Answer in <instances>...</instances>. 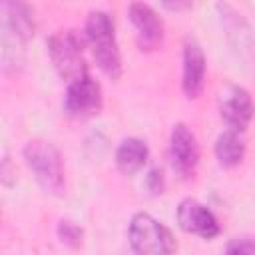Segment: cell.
<instances>
[{
    "label": "cell",
    "instance_id": "obj_1",
    "mask_svg": "<svg viewBox=\"0 0 255 255\" xmlns=\"http://www.w3.org/2000/svg\"><path fill=\"white\" fill-rule=\"evenodd\" d=\"M84 38L100 72L114 82L120 80L124 66H122V54L112 16L104 10H92L86 16Z\"/></svg>",
    "mask_w": 255,
    "mask_h": 255
},
{
    "label": "cell",
    "instance_id": "obj_2",
    "mask_svg": "<svg viewBox=\"0 0 255 255\" xmlns=\"http://www.w3.org/2000/svg\"><path fill=\"white\" fill-rule=\"evenodd\" d=\"M2 14V64L10 66L22 62L26 42L36 32V16L26 0H0Z\"/></svg>",
    "mask_w": 255,
    "mask_h": 255
},
{
    "label": "cell",
    "instance_id": "obj_3",
    "mask_svg": "<svg viewBox=\"0 0 255 255\" xmlns=\"http://www.w3.org/2000/svg\"><path fill=\"white\" fill-rule=\"evenodd\" d=\"M22 157L44 193L56 197L64 193L66 189L64 159L60 149L52 141L40 137L26 141L22 147Z\"/></svg>",
    "mask_w": 255,
    "mask_h": 255
},
{
    "label": "cell",
    "instance_id": "obj_4",
    "mask_svg": "<svg viewBox=\"0 0 255 255\" xmlns=\"http://www.w3.org/2000/svg\"><path fill=\"white\" fill-rule=\"evenodd\" d=\"M46 46L54 70L66 84L88 74V64L84 58V34H78L74 28L58 30L48 38Z\"/></svg>",
    "mask_w": 255,
    "mask_h": 255
},
{
    "label": "cell",
    "instance_id": "obj_5",
    "mask_svg": "<svg viewBox=\"0 0 255 255\" xmlns=\"http://www.w3.org/2000/svg\"><path fill=\"white\" fill-rule=\"evenodd\" d=\"M129 247L135 253H153L167 255L177 249V241L169 227H165L159 219L145 211H137L131 215L128 225Z\"/></svg>",
    "mask_w": 255,
    "mask_h": 255
},
{
    "label": "cell",
    "instance_id": "obj_6",
    "mask_svg": "<svg viewBox=\"0 0 255 255\" xmlns=\"http://www.w3.org/2000/svg\"><path fill=\"white\" fill-rule=\"evenodd\" d=\"M102 106H104L102 86L90 74L68 82L64 94V110L68 116L86 120L98 116L102 112Z\"/></svg>",
    "mask_w": 255,
    "mask_h": 255
},
{
    "label": "cell",
    "instance_id": "obj_7",
    "mask_svg": "<svg viewBox=\"0 0 255 255\" xmlns=\"http://www.w3.org/2000/svg\"><path fill=\"white\" fill-rule=\"evenodd\" d=\"M167 157L173 171L183 179H189L195 175V169L199 165V143L187 124L179 122L171 128Z\"/></svg>",
    "mask_w": 255,
    "mask_h": 255
},
{
    "label": "cell",
    "instance_id": "obj_8",
    "mask_svg": "<svg viewBox=\"0 0 255 255\" xmlns=\"http://www.w3.org/2000/svg\"><path fill=\"white\" fill-rule=\"evenodd\" d=\"M175 219L181 231L189 235H197L199 239H205V241L215 239L221 233V225L213 215V211L193 197H185L179 201Z\"/></svg>",
    "mask_w": 255,
    "mask_h": 255
},
{
    "label": "cell",
    "instance_id": "obj_9",
    "mask_svg": "<svg viewBox=\"0 0 255 255\" xmlns=\"http://www.w3.org/2000/svg\"><path fill=\"white\" fill-rule=\"evenodd\" d=\"M219 116L229 129H237L245 133L247 126L255 116L251 94L237 84L225 86V90L219 94Z\"/></svg>",
    "mask_w": 255,
    "mask_h": 255
},
{
    "label": "cell",
    "instance_id": "obj_10",
    "mask_svg": "<svg viewBox=\"0 0 255 255\" xmlns=\"http://www.w3.org/2000/svg\"><path fill=\"white\" fill-rule=\"evenodd\" d=\"M128 18L135 30V38H137V46L145 52L157 50L163 44V20L157 16V12L139 0H133L128 8Z\"/></svg>",
    "mask_w": 255,
    "mask_h": 255
},
{
    "label": "cell",
    "instance_id": "obj_11",
    "mask_svg": "<svg viewBox=\"0 0 255 255\" xmlns=\"http://www.w3.org/2000/svg\"><path fill=\"white\" fill-rule=\"evenodd\" d=\"M205 70H207V60L201 46L193 38H187L183 44V60H181V90L185 98L189 100L199 98L205 86Z\"/></svg>",
    "mask_w": 255,
    "mask_h": 255
},
{
    "label": "cell",
    "instance_id": "obj_12",
    "mask_svg": "<svg viewBox=\"0 0 255 255\" xmlns=\"http://www.w3.org/2000/svg\"><path fill=\"white\" fill-rule=\"evenodd\" d=\"M114 159H116V167L120 169V173L131 177V175H135L147 163V159H149V147L139 137H126L116 147Z\"/></svg>",
    "mask_w": 255,
    "mask_h": 255
},
{
    "label": "cell",
    "instance_id": "obj_13",
    "mask_svg": "<svg viewBox=\"0 0 255 255\" xmlns=\"http://www.w3.org/2000/svg\"><path fill=\"white\" fill-rule=\"evenodd\" d=\"M245 151H247V143H245L243 131L229 129V128L217 135L215 145H213L215 159H217V163H219L221 167H225V169L237 167V165L243 161Z\"/></svg>",
    "mask_w": 255,
    "mask_h": 255
},
{
    "label": "cell",
    "instance_id": "obj_14",
    "mask_svg": "<svg viewBox=\"0 0 255 255\" xmlns=\"http://www.w3.org/2000/svg\"><path fill=\"white\" fill-rule=\"evenodd\" d=\"M56 233H58L60 243L70 247V249H78L84 243V229L80 225H76L74 221H70V219H60Z\"/></svg>",
    "mask_w": 255,
    "mask_h": 255
},
{
    "label": "cell",
    "instance_id": "obj_15",
    "mask_svg": "<svg viewBox=\"0 0 255 255\" xmlns=\"http://www.w3.org/2000/svg\"><path fill=\"white\" fill-rule=\"evenodd\" d=\"M145 185L151 193H163V187H165V177H163V169L161 167H151L145 175Z\"/></svg>",
    "mask_w": 255,
    "mask_h": 255
},
{
    "label": "cell",
    "instance_id": "obj_16",
    "mask_svg": "<svg viewBox=\"0 0 255 255\" xmlns=\"http://www.w3.org/2000/svg\"><path fill=\"white\" fill-rule=\"evenodd\" d=\"M227 253H255V239L249 237H237L231 239L225 247Z\"/></svg>",
    "mask_w": 255,
    "mask_h": 255
},
{
    "label": "cell",
    "instance_id": "obj_17",
    "mask_svg": "<svg viewBox=\"0 0 255 255\" xmlns=\"http://www.w3.org/2000/svg\"><path fill=\"white\" fill-rule=\"evenodd\" d=\"M159 2L169 12H185L193 6V0H159Z\"/></svg>",
    "mask_w": 255,
    "mask_h": 255
}]
</instances>
